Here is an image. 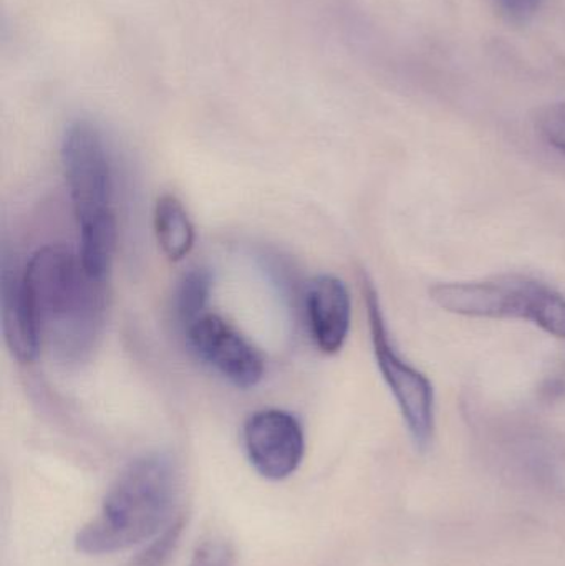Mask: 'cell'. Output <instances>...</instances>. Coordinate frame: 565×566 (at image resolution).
<instances>
[{
    "mask_svg": "<svg viewBox=\"0 0 565 566\" xmlns=\"http://www.w3.org/2000/svg\"><path fill=\"white\" fill-rule=\"evenodd\" d=\"M0 293L2 332L7 348L17 361L30 365L35 361L42 348V328L27 290L23 268L17 262H3Z\"/></svg>",
    "mask_w": 565,
    "mask_h": 566,
    "instance_id": "obj_8",
    "label": "cell"
},
{
    "mask_svg": "<svg viewBox=\"0 0 565 566\" xmlns=\"http://www.w3.org/2000/svg\"><path fill=\"white\" fill-rule=\"evenodd\" d=\"M365 308L378 369L394 395L415 446L427 449L435 432V389L427 375L411 366L395 348L385 322L377 289L367 275L362 277Z\"/></svg>",
    "mask_w": 565,
    "mask_h": 566,
    "instance_id": "obj_5",
    "label": "cell"
},
{
    "mask_svg": "<svg viewBox=\"0 0 565 566\" xmlns=\"http://www.w3.org/2000/svg\"><path fill=\"white\" fill-rule=\"evenodd\" d=\"M242 438L252 468L269 481L291 478L304 459L301 421L282 409H262L249 416Z\"/></svg>",
    "mask_w": 565,
    "mask_h": 566,
    "instance_id": "obj_7",
    "label": "cell"
},
{
    "mask_svg": "<svg viewBox=\"0 0 565 566\" xmlns=\"http://www.w3.org/2000/svg\"><path fill=\"white\" fill-rule=\"evenodd\" d=\"M178 479L165 455L136 459L109 488L98 514L76 534V551L109 555L151 541L171 524Z\"/></svg>",
    "mask_w": 565,
    "mask_h": 566,
    "instance_id": "obj_2",
    "label": "cell"
},
{
    "mask_svg": "<svg viewBox=\"0 0 565 566\" xmlns=\"http://www.w3.org/2000/svg\"><path fill=\"white\" fill-rule=\"evenodd\" d=\"M185 335L196 356L236 388H254L264 378L261 353L222 316L206 312Z\"/></svg>",
    "mask_w": 565,
    "mask_h": 566,
    "instance_id": "obj_6",
    "label": "cell"
},
{
    "mask_svg": "<svg viewBox=\"0 0 565 566\" xmlns=\"http://www.w3.org/2000/svg\"><path fill=\"white\" fill-rule=\"evenodd\" d=\"M182 531L185 522L182 518H176L126 566H165L175 555Z\"/></svg>",
    "mask_w": 565,
    "mask_h": 566,
    "instance_id": "obj_12",
    "label": "cell"
},
{
    "mask_svg": "<svg viewBox=\"0 0 565 566\" xmlns=\"http://www.w3.org/2000/svg\"><path fill=\"white\" fill-rule=\"evenodd\" d=\"M428 293L435 305L453 315L521 319L565 342V296L546 282L500 275L486 281L437 283Z\"/></svg>",
    "mask_w": 565,
    "mask_h": 566,
    "instance_id": "obj_4",
    "label": "cell"
},
{
    "mask_svg": "<svg viewBox=\"0 0 565 566\" xmlns=\"http://www.w3.org/2000/svg\"><path fill=\"white\" fill-rule=\"evenodd\" d=\"M305 313L315 346L325 355L341 352L352 325V300L345 283L334 275L315 277L305 295Z\"/></svg>",
    "mask_w": 565,
    "mask_h": 566,
    "instance_id": "obj_9",
    "label": "cell"
},
{
    "mask_svg": "<svg viewBox=\"0 0 565 566\" xmlns=\"http://www.w3.org/2000/svg\"><path fill=\"white\" fill-rule=\"evenodd\" d=\"M494 2L508 22L524 25L536 15L543 0H494Z\"/></svg>",
    "mask_w": 565,
    "mask_h": 566,
    "instance_id": "obj_15",
    "label": "cell"
},
{
    "mask_svg": "<svg viewBox=\"0 0 565 566\" xmlns=\"http://www.w3.org/2000/svg\"><path fill=\"white\" fill-rule=\"evenodd\" d=\"M153 224L156 241L169 261H182L195 248V226L176 196L165 195L156 201Z\"/></svg>",
    "mask_w": 565,
    "mask_h": 566,
    "instance_id": "obj_10",
    "label": "cell"
},
{
    "mask_svg": "<svg viewBox=\"0 0 565 566\" xmlns=\"http://www.w3.org/2000/svg\"><path fill=\"white\" fill-rule=\"evenodd\" d=\"M62 165L80 231V261L96 281L108 282L116 249L113 159L95 123L79 119L66 128Z\"/></svg>",
    "mask_w": 565,
    "mask_h": 566,
    "instance_id": "obj_3",
    "label": "cell"
},
{
    "mask_svg": "<svg viewBox=\"0 0 565 566\" xmlns=\"http://www.w3.org/2000/svg\"><path fill=\"white\" fill-rule=\"evenodd\" d=\"M534 126L547 145L565 155V102L550 103L537 109Z\"/></svg>",
    "mask_w": 565,
    "mask_h": 566,
    "instance_id": "obj_13",
    "label": "cell"
},
{
    "mask_svg": "<svg viewBox=\"0 0 565 566\" xmlns=\"http://www.w3.org/2000/svg\"><path fill=\"white\" fill-rule=\"evenodd\" d=\"M211 286V275L202 269H192L179 282L176 293V318L182 329L205 315Z\"/></svg>",
    "mask_w": 565,
    "mask_h": 566,
    "instance_id": "obj_11",
    "label": "cell"
},
{
    "mask_svg": "<svg viewBox=\"0 0 565 566\" xmlns=\"http://www.w3.org/2000/svg\"><path fill=\"white\" fill-rule=\"evenodd\" d=\"M189 566H236L234 547L226 538H208L196 547Z\"/></svg>",
    "mask_w": 565,
    "mask_h": 566,
    "instance_id": "obj_14",
    "label": "cell"
},
{
    "mask_svg": "<svg viewBox=\"0 0 565 566\" xmlns=\"http://www.w3.org/2000/svg\"><path fill=\"white\" fill-rule=\"evenodd\" d=\"M43 343L62 363H82L98 345L105 326L108 282L93 279L62 245L39 249L23 265Z\"/></svg>",
    "mask_w": 565,
    "mask_h": 566,
    "instance_id": "obj_1",
    "label": "cell"
}]
</instances>
